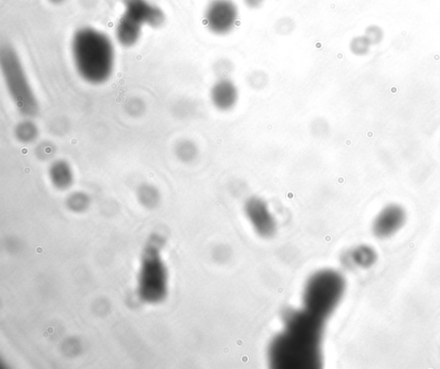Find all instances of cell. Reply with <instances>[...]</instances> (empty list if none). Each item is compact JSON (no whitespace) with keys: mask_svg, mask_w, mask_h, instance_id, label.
I'll list each match as a JSON object with an SVG mask.
<instances>
[{"mask_svg":"<svg viewBox=\"0 0 440 369\" xmlns=\"http://www.w3.org/2000/svg\"><path fill=\"white\" fill-rule=\"evenodd\" d=\"M197 153H198V150H197L196 146L193 142H189V140L181 142L177 149L178 158H180L182 160L186 161V162L195 159L197 156Z\"/></svg>","mask_w":440,"mask_h":369,"instance_id":"obj_17","label":"cell"},{"mask_svg":"<svg viewBox=\"0 0 440 369\" xmlns=\"http://www.w3.org/2000/svg\"><path fill=\"white\" fill-rule=\"evenodd\" d=\"M371 46L367 37L358 36L351 40L350 48L352 54L356 56H365L368 55Z\"/></svg>","mask_w":440,"mask_h":369,"instance_id":"obj_15","label":"cell"},{"mask_svg":"<svg viewBox=\"0 0 440 369\" xmlns=\"http://www.w3.org/2000/svg\"><path fill=\"white\" fill-rule=\"evenodd\" d=\"M364 36L367 38L372 46H374L379 44L383 40L385 33L381 27L372 24L365 29Z\"/></svg>","mask_w":440,"mask_h":369,"instance_id":"obj_19","label":"cell"},{"mask_svg":"<svg viewBox=\"0 0 440 369\" xmlns=\"http://www.w3.org/2000/svg\"><path fill=\"white\" fill-rule=\"evenodd\" d=\"M143 27L142 24L123 13L116 26V39L123 47H133L142 36Z\"/></svg>","mask_w":440,"mask_h":369,"instance_id":"obj_11","label":"cell"},{"mask_svg":"<svg viewBox=\"0 0 440 369\" xmlns=\"http://www.w3.org/2000/svg\"><path fill=\"white\" fill-rule=\"evenodd\" d=\"M139 198L142 205L148 207H153L160 202V195H158L157 189L148 185L140 188Z\"/></svg>","mask_w":440,"mask_h":369,"instance_id":"obj_14","label":"cell"},{"mask_svg":"<svg viewBox=\"0 0 440 369\" xmlns=\"http://www.w3.org/2000/svg\"><path fill=\"white\" fill-rule=\"evenodd\" d=\"M71 48L74 66L84 82L98 86L111 78L115 50L108 35L94 28H81L74 34Z\"/></svg>","mask_w":440,"mask_h":369,"instance_id":"obj_2","label":"cell"},{"mask_svg":"<svg viewBox=\"0 0 440 369\" xmlns=\"http://www.w3.org/2000/svg\"><path fill=\"white\" fill-rule=\"evenodd\" d=\"M406 219V211L403 207L396 205L386 206L373 221V234L380 238L392 237L404 226Z\"/></svg>","mask_w":440,"mask_h":369,"instance_id":"obj_9","label":"cell"},{"mask_svg":"<svg viewBox=\"0 0 440 369\" xmlns=\"http://www.w3.org/2000/svg\"><path fill=\"white\" fill-rule=\"evenodd\" d=\"M50 1L55 3H59L64 1V0H50Z\"/></svg>","mask_w":440,"mask_h":369,"instance_id":"obj_24","label":"cell"},{"mask_svg":"<svg viewBox=\"0 0 440 369\" xmlns=\"http://www.w3.org/2000/svg\"><path fill=\"white\" fill-rule=\"evenodd\" d=\"M17 136L23 142H30L37 136V126L31 122H23L17 128Z\"/></svg>","mask_w":440,"mask_h":369,"instance_id":"obj_16","label":"cell"},{"mask_svg":"<svg viewBox=\"0 0 440 369\" xmlns=\"http://www.w3.org/2000/svg\"><path fill=\"white\" fill-rule=\"evenodd\" d=\"M239 9L233 0H212L204 12V23L216 36H227L237 26Z\"/></svg>","mask_w":440,"mask_h":369,"instance_id":"obj_6","label":"cell"},{"mask_svg":"<svg viewBox=\"0 0 440 369\" xmlns=\"http://www.w3.org/2000/svg\"><path fill=\"white\" fill-rule=\"evenodd\" d=\"M49 176L52 184L59 189L70 188L73 182V173L69 164L63 160L56 161L52 164Z\"/></svg>","mask_w":440,"mask_h":369,"instance_id":"obj_12","label":"cell"},{"mask_svg":"<svg viewBox=\"0 0 440 369\" xmlns=\"http://www.w3.org/2000/svg\"><path fill=\"white\" fill-rule=\"evenodd\" d=\"M234 66L231 61L227 59H221L213 66V72L218 78L229 79V76L233 72Z\"/></svg>","mask_w":440,"mask_h":369,"instance_id":"obj_18","label":"cell"},{"mask_svg":"<svg viewBox=\"0 0 440 369\" xmlns=\"http://www.w3.org/2000/svg\"><path fill=\"white\" fill-rule=\"evenodd\" d=\"M249 86L255 90H262L267 84V76L262 71H254L248 76Z\"/></svg>","mask_w":440,"mask_h":369,"instance_id":"obj_21","label":"cell"},{"mask_svg":"<svg viewBox=\"0 0 440 369\" xmlns=\"http://www.w3.org/2000/svg\"><path fill=\"white\" fill-rule=\"evenodd\" d=\"M124 14L142 26L160 28L163 26L166 17L163 10L149 0H122Z\"/></svg>","mask_w":440,"mask_h":369,"instance_id":"obj_7","label":"cell"},{"mask_svg":"<svg viewBox=\"0 0 440 369\" xmlns=\"http://www.w3.org/2000/svg\"><path fill=\"white\" fill-rule=\"evenodd\" d=\"M346 283L341 274L334 270H322L313 275L306 283L304 309L326 321L336 310L343 298Z\"/></svg>","mask_w":440,"mask_h":369,"instance_id":"obj_5","label":"cell"},{"mask_svg":"<svg viewBox=\"0 0 440 369\" xmlns=\"http://www.w3.org/2000/svg\"><path fill=\"white\" fill-rule=\"evenodd\" d=\"M164 245L163 238L153 235L143 249L138 293L146 303H160L167 296L168 272L161 256Z\"/></svg>","mask_w":440,"mask_h":369,"instance_id":"obj_4","label":"cell"},{"mask_svg":"<svg viewBox=\"0 0 440 369\" xmlns=\"http://www.w3.org/2000/svg\"><path fill=\"white\" fill-rule=\"evenodd\" d=\"M325 322L304 308L287 312L285 329L270 344L271 366L284 369L321 367Z\"/></svg>","mask_w":440,"mask_h":369,"instance_id":"obj_1","label":"cell"},{"mask_svg":"<svg viewBox=\"0 0 440 369\" xmlns=\"http://www.w3.org/2000/svg\"><path fill=\"white\" fill-rule=\"evenodd\" d=\"M245 5L247 8L251 10L260 9L263 6L265 0H242Z\"/></svg>","mask_w":440,"mask_h":369,"instance_id":"obj_23","label":"cell"},{"mask_svg":"<svg viewBox=\"0 0 440 369\" xmlns=\"http://www.w3.org/2000/svg\"><path fill=\"white\" fill-rule=\"evenodd\" d=\"M70 209L74 211H83L89 205V200L84 194H74L68 200Z\"/></svg>","mask_w":440,"mask_h":369,"instance_id":"obj_22","label":"cell"},{"mask_svg":"<svg viewBox=\"0 0 440 369\" xmlns=\"http://www.w3.org/2000/svg\"><path fill=\"white\" fill-rule=\"evenodd\" d=\"M296 24L293 19L288 17H281L276 24V32L281 36H288L294 32Z\"/></svg>","mask_w":440,"mask_h":369,"instance_id":"obj_20","label":"cell"},{"mask_svg":"<svg viewBox=\"0 0 440 369\" xmlns=\"http://www.w3.org/2000/svg\"><path fill=\"white\" fill-rule=\"evenodd\" d=\"M245 212L256 233L263 238L272 237L276 234V219L270 212L265 201L251 198L245 203Z\"/></svg>","mask_w":440,"mask_h":369,"instance_id":"obj_8","label":"cell"},{"mask_svg":"<svg viewBox=\"0 0 440 369\" xmlns=\"http://www.w3.org/2000/svg\"><path fill=\"white\" fill-rule=\"evenodd\" d=\"M350 258L354 265L365 269L369 268L376 262V254L368 246H360L352 252Z\"/></svg>","mask_w":440,"mask_h":369,"instance_id":"obj_13","label":"cell"},{"mask_svg":"<svg viewBox=\"0 0 440 369\" xmlns=\"http://www.w3.org/2000/svg\"><path fill=\"white\" fill-rule=\"evenodd\" d=\"M0 66L10 98L21 115L33 117L39 111L38 100L28 78L22 61L9 44L0 49Z\"/></svg>","mask_w":440,"mask_h":369,"instance_id":"obj_3","label":"cell"},{"mask_svg":"<svg viewBox=\"0 0 440 369\" xmlns=\"http://www.w3.org/2000/svg\"><path fill=\"white\" fill-rule=\"evenodd\" d=\"M238 88L230 79H220L210 91V98L214 107L220 111H229L238 104Z\"/></svg>","mask_w":440,"mask_h":369,"instance_id":"obj_10","label":"cell"}]
</instances>
